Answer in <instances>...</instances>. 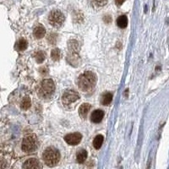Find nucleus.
Instances as JSON below:
<instances>
[{"label":"nucleus","instance_id":"9d476101","mask_svg":"<svg viewBox=\"0 0 169 169\" xmlns=\"http://www.w3.org/2000/svg\"><path fill=\"white\" fill-rule=\"evenodd\" d=\"M91 106L89 103H83L82 105L80 106V108H79V114L82 118H86L88 112L91 110Z\"/></svg>","mask_w":169,"mask_h":169},{"label":"nucleus","instance_id":"a211bd4d","mask_svg":"<svg viewBox=\"0 0 169 169\" xmlns=\"http://www.w3.org/2000/svg\"><path fill=\"white\" fill-rule=\"evenodd\" d=\"M27 46H28V43H27V41L26 39L21 38L19 39V42L17 43V49L19 51H24L27 48Z\"/></svg>","mask_w":169,"mask_h":169},{"label":"nucleus","instance_id":"20e7f679","mask_svg":"<svg viewBox=\"0 0 169 169\" xmlns=\"http://www.w3.org/2000/svg\"><path fill=\"white\" fill-rule=\"evenodd\" d=\"M64 14L62 13L59 10H53L52 11L49 17H48V20L50 25L56 27V28H59L63 26V24L64 22Z\"/></svg>","mask_w":169,"mask_h":169},{"label":"nucleus","instance_id":"f03ea898","mask_svg":"<svg viewBox=\"0 0 169 169\" xmlns=\"http://www.w3.org/2000/svg\"><path fill=\"white\" fill-rule=\"evenodd\" d=\"M42 159L48 167H54L59 163L60 154L54 147H48L42 154Z\"/></svg>","mask_w":169,"mask_h":169},{"label":"nucleus","instance_id":"39448f33","mask_svg":"<svg viewBox=\"0 0 169 169\" xmlns=\"http://www.w3.org/2000/svg\"><path fill=\"white\" fill-rule=\"evenodd\" d=\"M54 91L55 85L51 79H46V80H42V84H41V88H40V91L42 94V96H50L53 94Z\"/></svg>","mask_w":169,"mask_h":169},{"label":"nucleus","instance_id":"b1692460","mask_svg":"<svg viewBox=\"0 0 169 169\" xmlns=\"http://www.w3.org/2000/svg\"><path fill=\"white\" fill-rule=\"evenodd\" d=\"M48 42L53 44H55L57 42V35L56 34H50L48 36Z\"/></svg>","mask_w":169,"mask_h":169},{"label":"nucleus","instance_id":"4be33fe9","mask_svg":"<svg viewBox=\"0 0 169 169\" xmlns=\"http://www.w3.org/2000/svg\"><path fill=\"white\" fill-rule=\"evenodd\" d=\"M31 99L29 98V97H25V98L23 99L22 102H21V108L24 109V110H26V109L30 108V107H31Z\"/></svg>","mask_w":169,"mask_h":169},{"label":"nucleus","instance_id":"6e6552de","mask_svg":"<svg viewBox=\"0 0 169 169\" xmlns=\"http://www.w3.org/2000/svg\"><path fill=\"white\" fill-rule=\"evenodd\" d=\"M41 163L36 158H30L23 164V169H42Z\"/></svg>","mask_w":169,"mask_h":169},{"label":"nucleus","instance_id":"423d86ee","mask_svg":"<svg viewBox=\"0 0 169 169\" xmlns=\"http://www.w3.org/2000/svg\"><path fill=\"white\" fill-rule=\"evenodd\" d=\"M80 99V95L79 93L74 91V90H68L64 91L62 96V102L64 105H69L73 102H76L77 100Z\"/></svg>","mask_w":169,"mask_h":169},{"label":"nucleus","instance_id":"4468645a","mask_svg":"<svg viewBox=\"0 0 169 169\" xmlns=\"http://www.w3.org/2000/svg\"><path fill=\"white\" fill-rule=\"evenodd\" d=\"M112 101V94L110 92H107L103 94L102 96L101 102L103 105H109Z\"/></svg>","mask_w":169,"mask_h":169},{"label":"nucleus","instance_id":"f257e3e1","mask_svg":"<svg viewBox=\"0 0 169 169\" xmlns=\"http://www.w3.org/2000/svg\"><path fill=\"white\" fill-rule=\"evenodd\" d=\"M96 74L91 71H86L78 79V87L83 92H89L94 89L96 84Z\"/></svg>","mask_w":169,"mask_h":169},{"label":"nucleus","instance_id":"5701e85b","mask_svg":"<svg viewBox=\"0 0 169 169\" xmlns=\"http://www.w3.org/2000/svg\"><path fill=\"white\" fill-rule=\"evenodd\" d=\"M8 167V163L3 157H0V169H7Z\"/></svg>","mask_w":169,"mask_h":169},{"label":"nucleus","instance_id":"2eb2a0df","mask_svg":"<svg viewBox=\"0 0 169 169\" xmlns=\"http://www.w3.org/2000/svg\"><path fill=\"white\" fill-rule=\"evenodd\" d=\"M87 158V151L86 150H80L77 152L76 159L79 163H83Z\"/></svg>","mask_w":169,"mask_h":169},{"label":"nucleus","instance_id":"9b49d317","mask_svg":"<svg viewBox=\"0 0 169 169\" xmlns=\"http://www.w3.org/2000/svg\"><path fill=\"white\" fill-rule=\"evenodd\" d=\"M34 36L36 39H41L42 37H44V36L46 35V30L42 26H37L34 29V32H33Z\"/></svg>","mask_w":169,"mask_h":169},{"label":"nucleus","instance_id":"f8f14e48","mask_svg":"<svg viewBox=\"0 0 169 169\" xmlns=\"http://www.w3.org/2000/svg\"><path fill=\"white\" fill-rule=\"evenodd\" d=\"M68 61H69L70 64L74 65V66H75L74 64H76L77 66L78 64H80V57L75 53H70L69 54V57H68Z\"/></svg>","mask_w":169,"mask_h":169},{"label":"nucleus","instance_id":"0eeeda50","mask_svg":"<svg viewBox=\"0 0 169 169\" xmlns=\"http://www.w3.org/2000/svg\"><path fill=\"white\" fill-rule=\"evenodd\" d=\"M81 139H82V135L80 133L69 134L64 137L65 141L69 145H70V146H76V145H78L80 142V141H81Z\"/></svg>","mask_w":169,"mask_h":169},{"label":"nucleus","instance_id":"a878e982","mask_svg":"<svg viewBox=\"0 0 169 169\" xmlns=\"http://www.w3.org/2000/svg\"><path fill=\"white\" fill-rule=\"evenodd\" d=\"M115 3L118 6H121L122 4L125 3V0H115Z\"/></svg>","mask_w":169,"mask_h":169},{"label":"nucleus","instance_id":"412c9836","mask_svg":"<svg viewBox=\"0 0 169 169\" xmlns=\"http://www.w3.org/2000/svg\"><path fill=\"white\" fill-rule=\"evenodd\" d=\"M92 5L96 8H101L107 4L108 0H91Z\"/></svg>","mask_w":169,"mask_h":169},{"label":"nucleus","instance_id":"393cba45","mask_svg":"<svg viewBox=\"0 0 169 169\" xmlns=\"http://www.w3.org/2000/svg\"><path fill=\"white\" fill-rule=\"evenodd\" d=\"M111 20H112V18H111V16L110 15H106L104 17V21L106 23H110L111 22Z\"/></svg>","mask_w":169,"mask_h":169},{"label":"nucleus","instance_id":"aec40b11","mask_svg":"<svg viewBox=\"0 0 169 169\" xmlns=\"http://www.w3.org/2000/svg\"><path fill=\"white\" fill-rule=\"evenodd\" d=\"M61 52L58 48H55L51 52V57L53 61H58L60 59Z\"/></svg>","mask_w":169,"mask_h":169},{"label":"nucleus","instance_id":"7ed1b4c3","mask_svg":"<svg viewBox=\"0 0 169 169\" xmlns=\"http://www.w3.org/2000/svg\"><path fill=\"white\" fill-rule=\"evenodd\" d=\"M38 140L35 134H30L24 138L21 144V148L25 152L31 153L34 152L38 148Z\"/></svg>","mask_w":169,"mask_h":169},{"label":"nucleus","instance_id":"f3484780","mask_svg":"<svg viewBox=\"0 0 169 169\" xmlns=\"http://www.w3.org/2000/svg\"><path fill=\"white\" fill-rule=\"evenodd\" d=\"M68 45H69V48H70V53H77V52L79 50V44H78L77 41H75V40L70 41Z\"/></svg>","mask_w":169,"mask_h":169},{"label":"nucleus","instance_id":"6ab92c4d","mask_svg":"<svg viewBox=\"0 0 169 169\" xmlns=\"http://www.w3.org/2000/svg\"><path fill=\"white\" fill-rule=\"evenodd\" d=\"M35 57L36 62L38 64H41V63H42L45 60V58H46V53H45L44 52L38 51L35 54Z\"/></svg>","mask_w":169,"mask_h":169},{"label":"nucleus","instance_id":"dca6fc26","mask_svg":"<svg viewBox=\"0 0 169 169\" xmlns=\"http://www.w3.org/2000/svg\"><path fill=\"white\" fill-rule=\"evenodd\" d=\"M117 25H118V27H120V28H125L128 25L127 17L125 15L119 16L118 18V19H117Z\"/></svg>","mask_w":169,"mask_h":169},{"label":"nucleus","instance_id":"ddd939ff","mask_svg":"<svg viewBox=\"0 0 169 169\" xmlns=\"http://www.w3.org/2000/svg\"><path fill=\"white\" fill-rule=\"evenodd\" d=\"M103 140H104V138L101 134L96 136V138L93 141V146H94V148L96 149V150H99L102 147V143H103Z\"/></svg>","mask_w":169,"mask_h":169},{"label":"nucleus","instance_id":"1a4fd4ad","mask_svg":"<svg viewBox=\"0 0 169 169\" xmlns=\"http://www.w3.org/2000/svg\"><path fill=\"white\" fill-rule=\"evenodd\" d=\"M103 117H104V112L102 110H100V109H96L92 112L91 117V120L95 124H98V123L102 121Z\"/></svg>","mask_w":169,"mask_h":169}]
</instances>
